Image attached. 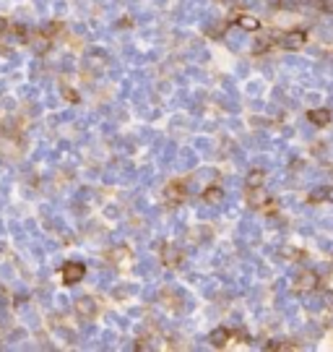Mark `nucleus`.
<instances>
[{"label": "nucleus", "mask_w": 333, "mask_h": 352, "mask_svg": "<svg viewBox=\"0 0 333 352\" xmlns=\"http://www.w3.org/2000/svg\"><path fill=\"white\" fill-rule=\"evenodd\" d=\"M302 42H305V34H302V31H292V34H286V37H284V45H286V47H292V50L302 47Z\"/></svg>", "instance_id": "nucleus-1"}, {"label": "nucleus", "mask_w": 333, "mask_h": 352, "mask_svg": "<svg viewBox=\"0 0 333 352\" xmlns=\"http://www.w3.org/2000/svg\"><path fill=\"white\" fill-rule=\"evenodd\" d=\"M81 274H84V266H81V264H68V266H65V282L81 279Z\"/></svg>", "instance_id": "nucleus-2"}, {"label": "nucleus", "mask_w": 333, "mask_h": 352, "mask_svg": "<svg viewBox=\"0 0 333 352\" xmlns=\"http://www.w3.org/2000/svg\"><path fill=\"white\" fill-rule=\"evenodd\" d=\"M263 183V172L261 170H255L250 178H247V185H250V188H255V185H261Z\"/></svg>", "instance_id": "nucleus-3"}, {"label": "nucleus", "mask_w": 333, "mask_h": 352, "mask_svg": "<svg viewBox=\"0 0 333 352\" xmlns=\"http://www.w3.org/2000/svg\"><path fill=\"white\" fill-rule=\"evenodd\" d=\"M239 24H242L245 29H255L258 26V21H255V18H250V16H242V18H239Z\"/></svg>", "instance_id": "nucleus-4"}, {"label": "nucleus", "mask_w": 333, "mask_h": 352, "mask_svg": "<svg viewBox=\"0 0 333 352\" xmlns=\"http://www.w3.org/2000/svg\"><path fill=\"white\" fill-rule=\"evenodd\" d=\"M312 285H315V276H312V274H307L305 279H300V287H302V290H310Z\"/></svg>", "instance_id": "nucleus-5"}, {"label": "nucleus", "mask_w": 333, "mask_h": 352, "mask_svg": "<svg viewBox=\"0 0 333 352\" xmlns=\"http://www.w3.org/2000/svg\"><path fill=\"white\" fill-rule=\"evenodd\" d=\"M310 118L315 120V123H325V120H328V113H312Z\"/></svg>", "instance_id": "nucleus-6"}, {"label": "nucleus", "mask_w": 333, "mask_h": 352, "mask_svg": "<svg viewBox=\"0 0 333 352\" xmlns=\"http://www.w3.org/2000/svg\"><path fill=\"white\" fill-rule=\"evenodd\" d=\"M211 193H206V198L209 201H216V198H221V193H219V188H209Z\"/></svg>", "instance_id": "nucleus-7"}]
</instances>
